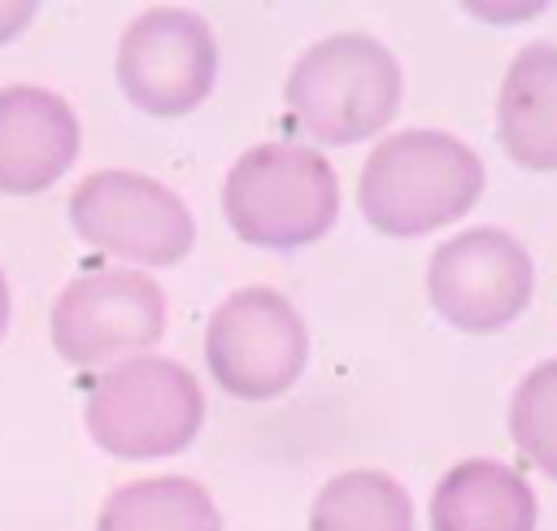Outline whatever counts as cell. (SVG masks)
Segmentation results:
<instances>
[{
  "mask_svg": "<svg viewBox=\"0 0 557 531\" xmlns=\"http://www.w3.org/2000/svg\"><path fill=\"white\" fill-rule=\"evenodd\" d=\"M483 161L448 131H392L383 135L357 178V205L379 235L409 239L444 231L466 218L483 196Z\"/></svg>",
  "mask_w": 557,
  "mask_h": 531,
  "instance_id": "1",
  "label": "cell"
},
{
  "mask_svg": "<svg viewBox=\"0 0 557 531\" xmlns=\"http://www.w3.org/2000/svg\"><path fill=\"white\" fill-rule=\"evenodd\" d=\"M400 65L366 30H339L305 48L287 74L283 104L296 131L348 148L379 135L400 109Z\"/></svg>",
  "mask_w": 557,
  "mask_h": 531,
  "instance_id": "2",
  "label": "cell"
},
{
  "mask_svg": "<svg viewBox=\"0 0 557 531\" xmlns=\"http://www.w3.org/2000/svg\"><path fill=\"white\" fill-rule=\"evenodd\" d=\"M222 213L244 244L292 252L335 226L339 183L331 161L305 144H252L222 183Z\"/></svg>",
  "mask_w": 557,
  "mask_h": 531,
  "instance_id": "3",
  "label": "cell"
},
{
  "mask_svg": "<svg viewBox=\"0 0 557 531\" xmlns=\"http://www.w3.org/2000/svg\"><path fill=\"white\" fill-rule=\"evenodd\" d=\"M83 422L87 435L122 461L170 457L200 435L205 396L187 366L144 353L96 374Z\"/></svg>",
  "mask_w": 557,
  "mask_h": 531,
  "instance_id": "4",
  "label": "cell"
},
{
  "mask_svg": "<svg viewBox=\"0 0 557 531\" xmlns=\"http://www.w3.org/2000/svg\"><path fill=\"white\" fill-rule=\"evenodd\" d=\"M205 361L226 396L274 400L309 366L305 318L274 287H239L209 313Z\"/></svg>",
  "mask_w": 557,
  "mask_h": 531,
  "instance_id": "5",
  "label": "cell"
},
{
  "mask_svg": "<svg viewBox=\"0 0 557 531\" xmlns=\"http://www.w3.org/2000/svg\"><path fill=\"white\" fill-rule=\"evenodd\" d=\"M70 226L83 244L135 266H178L196 244L183 196L139 170L87 174L70 192Z\"/></svg>",
  "mask_w": 557,
  "mask_h": 531,
  "instance_id": "6",
  "label": "cell"
},
{
  "mask_svg": "<svg viewBox=\"0 0 557 531\" xmlns=\"http://www.w3.org/2000/svg\"><path fill=\"white\" fill-rule=\"evenodd\" d=\"M165 331V296L144 270H91L52 300L48 335L61 361L78 370L144 357Z\"/></svg>",
  "mask_w": 557,
  "mask_h": 531,
  "instance_id": "7",
  "label": "cell"
},
{
  "mask_svg": "<svg viewBox=\"0 0 557 531\" xmlns=\"http://www.w3.org/2000/svg\"><path fill=\"white\" fill-rule=\"evenodd\" d=\"M531 292H535L531 252L500 226L457 231L426 261L431 309L466 335H492L509 326L531 305Z\"/></svg>",
  "mask_w": 557,
  "mask_h": 531,
  "instance_id": "8",
  "label": "cell"
},
{
  "mask_svg": "<svg viewBox=\"0 0 557 531\" xmlns=\"http://www.w3.org/2000/svg\"><path fill=\"white\" fill-rule=\"evenodd\" d=\"M213 78L218 39L191 9H144L117 39V83L148 118H187L209 100Z\"/></svg>",
  "mask_w": 557,
  "mask_h": 531,
  "instance_id": "9",
  "label": "cell"
},
{
  "mask_svg": "<svg viewBox=\"0 0 557 531\" xmlns=\"http://www.w3.org/2000/svg\"><path fill=\"white\" fill-rule=\"evenodd\" d=\"M78 118L48 87H4L0 91V192L35 196L48 192L78 161Z\"/></svg>",
  "mask_w": 557,
  "mask_h": 531,
  "instance_id": "10",
  "label": "cell"
},
{
  "mask_svg": "<svg viewBox=\"0 0 557 531\" xmlns=\"http://www.w3.org/2000/svg\"><path fill=\"white\" fill-rule=\"evenodd\" d=\"M496 139L522 170H557V44H527L505 65Z\"/></svg>",
  "mask_w": 557,
  "mask_h": 531,
  "instance_id": "11",
  "label": "cell"
},
{
  "mask_svg": "<svg viewBox=\"0 0 557 531\" xmlns=\"http://www.w3.org/2000/svg\"><path fill=\"white\" fill-rule=\"evenodd\" d=\"M531 483L492 457H466L431 492V531H535Z\"/></svg>",
  "mask_w": 557,
  "mask_h": 531,
  "instance_id": "12",
  "label": "cell"
},
{
  "mask_svg": "<svg viewBox=\"0 0 557 531\" xmlns=\"http://www.w3.org/2000/svg\"><path fill=\"white\" fill-rule=\"evenodd\" d=\"M96 531H222V514L196 479L152 474L109 492Z\"/></svg>",
  "mask_w": 557,
  "mask_h": 531,
  "instance_id": "13",
  "label": "cell"
},
{
  "mask_svg": "<svg viewBox=\"0 0 557 531\" xmlns=\"http://www.w3.org/2000/svg\"><path fill=\"white\" fill-rule=\"evenodd\" d=\"M309 531H413V501L383 470H344L318 487Z\"/></svg>",
  "mask_w": 557,
  "mask_h": 531,
  "instance_id": "14",
  "label": "cell"
},
{
  "mask_svg": "<svg viewBox=\"0 0 557 531\" xmlns=\"http://www.w3.org/2000/svg\"><path fill=\"white\" fill-rule=\"evenodd\" d=\"M513 448L548 479H557V357L531 366L509 400Z\"/></svg>",
  "mask_w": 557,
  "mask_h": 531,
  "instance_id": "15",
  "label": "cell"
},
{
  "mask_svg": "<svg viewBox=\"0 0 557 531\" xmlns=\"http://www.w3.org/2000/svg\"><path fill=\"white\" fill-rule=\"evenodd\" d=\"M30 17H35V4L30 0H22V4H0V44H9L13 35H22L26 26H30Z\"/></svg>",
  "mask_w": 557,
  "mask_h": 531,
  "instance_id": "16",
  "label": "cell"
},
{
  "mask_svg": "<svg viewBox=\"0 0 557 531\" xmlns=\"http://www.w3.org/2000/svg\"><path fill=\"white\" fill-rule=\"evenodd\" d=\"M9 326V283H4V270H0V335Z\"/></svg>",
  "mask_w": 557,
  "mask_h": 531,
  "instance_id": "17",
  "label": "cell"
}]
</instances>
